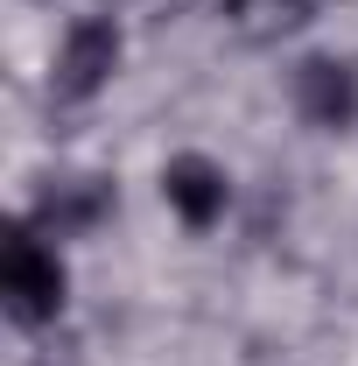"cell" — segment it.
Segmentation results:
<instances>
[{
    "instance_id": "cell-4",
    "label": "cell",
    "mask_w": 358,
    "mask_h": 366,
    "mask_svg": "<svg viewBox=\"0 0 358 366\" xmlns=\"http://www.w3.org/2000/svg\"><path fill=\"white\" fill-rule=\"evenodd\" d=\"M162 197H169V212L190 232H211L225 219V204H232V177H225L211 155H176L162 169Z\"/></svg>"
},
{
    "instance_id": "cell-2",
    "label": "cell",
    "mask_w": 358,
    "mask_h": 366,
    "mask_svg": "<svg viewBox=\"0 0 358 366\" xmlns=\"http://www.w3.org/2000/svg\"><path fill=\"white\" fill-rule=\"evenodd\" d=\"M113 71H120V29H113L106 14H85V21H71L63 43H56L49 92H56V99H98V92L113 85Z\"/></svg>"
},
{
    "instance_id": "cell-5",
    "label": "cell",
    "mask_w": 358,
    "mask_h": 366,
    "mask_svg": "<svg viewBox=\"0 0 358 366\" xmlns=\"http://www.w3.org/2000/svg\"><path fill=\"white\" fill-rule=\"evenodd\" d=\"M106 212H113V183H98V177H63V183H49L43 197H36L29 226L49 232V239H71V232H91Z\"/></svg>"
},
{
    "instance_id": "cell-1",
    "label": "cell",
    "mask_w": 358,
    "mask_h": 366,
    "mask_svg": "<svg viewBox=\"0 0 358 366\" xmlns=\"http://www.w3.org/2000/svg\"><path fill=\"white\" fill-rule=\"evenodd\" d=\"M0 303H7V317L21 324V331L56 324V310H63V261H56L49 232L21 226L14 239H7V261H0Z\"/></svg>"
},
{
    "instance_id": "cell-3",
    "label": "cell",
    "mask_w": 358,
    "mask_h": 366,
    "mask_svg": "<svg viewBox=\"0 0 358 366\" xmlns=\"http://www.w3.org/2000/svg\"><path fill=\"white\" fill-rule=\"evenodd\" d=\"M288 99H295V113L323 127V134H344L358 120V71L344 56H302L295 64V78H288Z\"/></svg>"
}]
</instances>
